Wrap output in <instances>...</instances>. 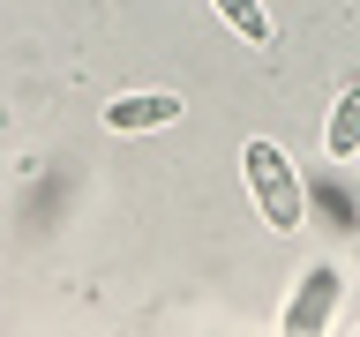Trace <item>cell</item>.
<instances>
[{"label": "cell", "mask_w": 360, "mask_h": 337, "mask_svg": "<svg viewBox=\"0 0 360 337\" xmlns=\"http://www.w3.org/2000/svg\"><path fill=\"white\" fill-rule=\"evenodd\" d=\"M240 173H248V187H255V210H263L270 232H300L308 195H300V173L285 165V150H278V143H248V150H240Z\"/></svg>", "instance_id": "1"}, {"label": "cell", "mask_w": 360, "mask_h": 337, "mask_svg": "<svg viewBox=\"0 0 360 337\" xmlns=\"http://www.w3.org/2000/svg\"><path fill=\"white\" fill-rule=\"evenodd\" d=\"M338 285H345V277H338L330 263H315V270H308V285L292 292V308L278 315V330H285V337H315V330H330V308H338Z\"/></svg>", "instance_id": "2"}, {"label": "cell", "mask_w": 360, "mask_h": 337, "mask_svg": "<svg viewBox=\"0 0 360 337\" xmlns=\"http://www.w3.org/2000/svg\"><path fill=\"white\" fill-rule=\"evenodd\" d=\"M180 120V98L173 90H128V98H112L105 105V128L112 135H150V128H173Z\"/></svg>", "instance_id": "3"}, {"label": "cell", "mask_w": 360, "mask_h": 337, "mask_svg": "<svg viewBox=\"0 0 360 337\" xmlns=\"http://www.w3.org/2000/svg\"><path fill=\"white\" fill-rule=\"evenodd\" d=\"M323 150H330V157H353V150H360V83H345V90H338L330 128H323Z\"/></svg>", "instance_id": "4"}, {"label": "cell", "mask_w": 360, "mask_h": 337, "mask_svg": "<svg viewBox=\"0 0 360 337\" xmlns=\"http://www.w3.org/2000/svg\"><path fill=\"white\" fill-rule=\"evenodd\" d=\"M210 8H218V15L233 22V30H240L248 45H263V38H270V15H263V0H210Z\"/></svg>", "instance_id": "5"}]
</instances>
